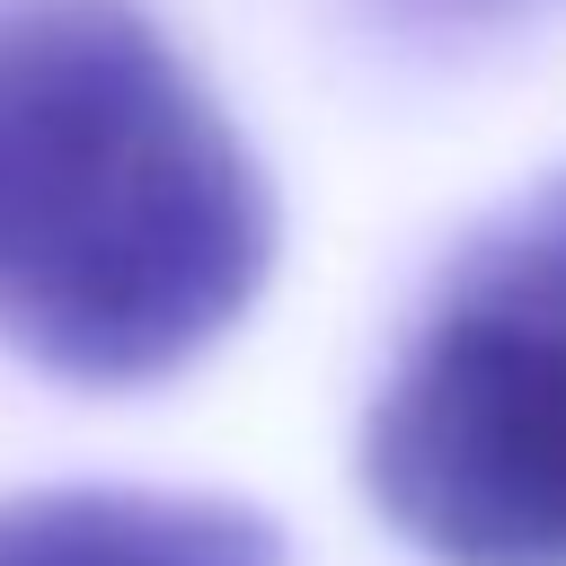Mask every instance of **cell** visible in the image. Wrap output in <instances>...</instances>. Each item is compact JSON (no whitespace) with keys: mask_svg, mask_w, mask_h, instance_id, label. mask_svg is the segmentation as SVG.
I'll use <instances>...</instances> for the list:
<instances>
[{"mask_svg":"<svg viewBox=\"0 0 566 566\" xmlns=\"http://www.w3.org/2000/svg\"><path fill=\"white\" fill-rule=\"evenodd\" d=\"M274 274V195L133 0H0V345L71 389L212 354Z\"/></svg>","mask_w":566,"mask_h":566,"instance_id":"1","label":"cell"},{"mask_svg":"<svg viewBox=\"0 0 566 566\" xmlns=\"http://www.w3.org/2000/svg\"><path fill=\"white\" fill-rule=\"evenodd\" d=\"M363 486L433 566H566V168L451 256L371 398Z\"/></svg>","mask_w":566,"mask_h":566,"instance_id":"2","label":"cell"},{"mask_svg":"<svg viewBox=\"0 0 566 566\" xmlns=\"http://www.w3.org/2000/svg\"><path fill=\"white\" fill-rule=\"evenodd\" d=\"M0 566H292V548L239 495L27 486L0 495Z\"/></svg>","mask_w":566,"mask_h":566,"instance_id":"3","label":"cell"},{"mask_svg":"<svg viewBox=\"0 0 566 566\" xmlns=\"http://www.w3.org/2000/svg\"><path fill=\"white\" fill-rule=\"evenodd\" d=\"M363 9L416 44H478V35H513V27L548 18L557 0H363Z\"/></svg>","mask_w":566,"mask_h":566,"instance_id":"4","label":"cell"}]
</instances>
